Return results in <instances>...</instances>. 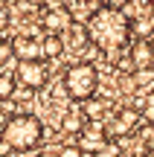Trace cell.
<instances>
[{"instance_id":"obj_1","label":"cell","mask_w":154,"mask_h":157,"mask_svg":"<svg viewBox=\"0 0 154 157\" xmlns=\"http://www.w3.org/2000/svg\"><path fill=\"white\" fill-rule=\"evenodd\" d=\"M85 35L99 52L105 56H116L128 47L131 41V17L116 6H99L90 17H87Z\"/></svg>"},{"instance_id":"obj_2","label":"cell","mask_w":154,"mask_h":157,"mask_svg":"<svg viewBox=\"0 0 154 157\" xmlns=\"http://www.w3.org/2000/svg\"><path fill=\"white\" fill-rule=\"evenodd\" d=\"M0 137L15 148V154H26V151L41 146V140H44V122L38 117H32V113H15V117H9L3 122Z\"/></svg>"},{"instance_id":"obj_3","label":"cell","mask_w":154,"mask_h":157,"mask_svg":"<svg viewBox=\"0 0 154 157\" xmlns=\"http://www.w3.org/2000/svg\"><path fill=\"white\" fill-rule=\"evenodd\" d=\"M99 87V73L90 61H76L64 73V93L73 102H87L90 96H96Z\"/></svg>"},{"instance_id":"obj_4","label":"cell","mask_w":154,"mask_h":157,"mask_svg":"<svg viewBox=\"0 0 154 157\" xmlns=\"http://www.w3.org/2000/svg\"><path fill=\"white\" fill-rule=\"evenodd\" d=\"M41 26L47 29V35H67L73 29V12L67 6H52L41 15Z\"/></svg>"},{"instance_id":"obj_5","label":"cell","mask_w":154,"mask_h":157,"mask_svg":"<svg viewBox=\"0 0 154 157\" xmlns=\"http://www.w3.org/2000/svg\"><path fill=\"white\" fill-rule=\"evenodd\" d=\"M47 76H50V70H47V64L41 58L38 61H21L17 64V82L29 90H41L47 84Z\"/></svg>"},{"instance_id":"obj_6","label":"cell","mask_w":154,"mask_h":157,"mask_svg":"<svg viewBox=\"0 0 154 157\" xmlns=\"http://www.w3.org/2000/svg\"><path fill=\"white\" fill-rule=\"evenodd\" d=\"M140 125V111H131V108H122L114 119H111L105 128H108V137L119 140V137H131L134 128Z\"/></svg>"},{"instance_id":"obj_7","label":"cell","mask_w":154,"mask_h":157,"mask_svg":"<svg viewBox=\"0 0 154 157\" xmlns=\"http://www.w3.org/2000/svg\"><path fill=\"white\" fill-rule=\"evenodd\" d=\"M105 143H108V128H105V122L87 119V125L81 128V134H79V146L85 148L87 154H93L96 148H102Z\"/></svg>"},{"instance_id":"obj_8","label":"cell","mask_w":154,"mask_h":157,"mask_svg":"<svg viewBox=\"0 0 154 157\" xmlns=\"http://www.w3.org/2000/svg\"><path fill=\"white\" fill-rule=\"evenodd\" d=\"M12 47H15V56L21 58V61H38V58H44V44H41L38 38L17 35V38L12 41Z\"/></svg>"},{"instance_id":"obj_9","label":"cell","mask_w":154,"mask_h":157,"mask_svg":"<svg viewBox=\"0 0 154 157\" xmlns=\"http://www.w3.org/2000/svg\"><path fill=\"white\" fill-rule=\"evenodd\" d=\"M131 61H134L137 70L151 67V64H154V44H151L148 38H137V44L131 47Z\"/></svg>"},{"instance_id":"obj_10","label":"cell","mask_w":154,"mask_h":157,"mask_svg":"<svg viewBox=\"0 0 154 157\" xmlns=\"http://www.w3.org/2000/svg\"><path fill=\"white\" fill-rule=\"evenodd\" d=\"M87 125V117L85 111H70L67 117L61 119V131H67V134H81V128Z\"/></svg>"},{"instance_id":"obj_11","label":"cell","mask_w":154,"mask_h":157,"mask_svg":"<svg viewBox=\"0 0 154 157\" xmlns=\"http://www.w3.org/2000/svg\"><path fill=\"white\" fill-rule=\"evenodd\" d=\"M81 111H85V117L87 119H96V122H105V102L102 99H96V96H90L87 102H81Z\"/></svg>"},{"instance_id":"obj_12","label":"cell","mask_w":154,"mask_h":157,"mask_svg":"<svg viewBox=\"0 0 154 157\" xmlns=\"http://www.w3.org/2000/svg\"><path fill=\"white\" fill-rule=\"evenodd\" d=\"M41 44H44V58H58L64 52V35H47Z\"/></svg>"},{"instance_id":"obj_13","label":"cell","mask_w":154,"mask_h":157,"mask_svg":"<svg viewBox=\"0 0 154 157\" xmlns=\"http://www.w3.org/2000/svg\"><path fill=\"white\" fill-rule=\"evenodd\" d=\"M131 32L137 35V38H148V35L154 32V23L148 21V17H134L131 21Z\"/></svg>"},{"instance_id":"obj_14","label":"cell","mask_w":154,"mask_h":157,"mask_svg":"<svg viewBox=\"0 0 154 157\" xmlns=\"http://www.w3.org/2000/svg\"><path fill=\"white\" fill-rule=\"evenodd\" d=\"M12 96H15V76L0 73V102L12 99Z\"/></svg>"},{"instance_id":"obj_15","label":"cell","mask_w":154,"mask_h":157,"mask_svg":"<svg viewBox=\"0 0 154 157\" xmlns=\"http://www.w3.org/2000/svg\"><path fill=\"white\" fill-rule=\"evenodd\" d=\"M119 154H122V146H119L116 140H108L102 148H96L90 157H119Z\"/></svg>"},{"instance_id":"obj_16","label":"cell","mask_w":154,"mask_h":157,"mask_svg":"<svg viewBox=\"0 0 154 157\" xmlns=\"http://www.w3.org/2000/svg\"><path fill=\"white\" fill-rule=\"evenodd\" d=\"M15 56V47H12L9 38H0V67L3 64H9V58Z\"/></svg>"},{"instance_id":"obj_17","label":"cell","mask_w":154,"mask_h":157,"mask_svg":"<svg viewBox=\"0 0 154 157\" xmlns=\"http://www.w3.org/2000/svg\"><path fill=\"white\" fill-rule=\"evenodd\" d=\"M55 157H85V148H81L79 143H76V146H61Z\"/></svg>"},{"instance_id":"obj_18","label":"cell","mask_w":154,"mask_h":157,"mask_svg":"<svg viewBox=\"0 0 154 157\" xmlns=\"http://www.w3.org/2000/svg\"><path fill=\"white\" fill-rule=\"evenodd\" d=\"M12 154H15V148H12L9 143H6L3 137H0V157H12Z\"/></svg>"},{"instance_id":"obj_19","label":"cell","mask_w":154,"mask_h":157,"mask_svg":"<svg viewBox=\"0 0 154 157\" xmlns=\"http://www.w3.org/2000/svg\"><path fill=\"white\" fill-rule=\"evenodd\" d=\"M6 23H9V12L0 6V29H6Z\"/></svg>"},{"instance_id":"obj_20","label":"cell","mask_w":154,"mask_h":157,"mask_svg":"<svg viewBox=\"0 0 154 157\" xmlns=\"http://www.w3.org/2000/svg\"><path fill=\"white\" fill-rule=\"evenodd\" d=\"M145 119H154V105H145Z\"/></svg>"},{"instance_id":"obj_21","label":"cell","mask_w":154,"mask_h":157,"mask_svg":"<svg viewBox=\"0 0 154 157\" xmlns=\"http://www.w3.org/2000/svg\"><path fill=\"white\" fill-rule=\"evenodd\" d=\"M87 3H111V0H87Z\"/></svg>"},{"instance_id":"obj_22","label":"cell","mask_w":154,"mask_h":157,"mask_svg":"<svg viewBox=\"0 0 154 157\" xmlns=\"http://www.w3.org/2000/svg\"><path fill=\"white\" fill-rule=\"evenodd\" d=\"M148 9H151V15H154V0H148Z\"/></svg>"},{"instance_id":"obj_23","label":"cell","mask_w":154,"mask_h":157,"mask_svg":"<svg viewBox=\"0 0 154 157\" xmlns=\"http://www.w3.org/2000/svg\"><path fill=\"white\" fill-rule=\"evenodd\" d=\"M151 157H154V148H151Z\"/></svg>"}]
</instances>
